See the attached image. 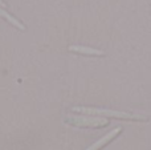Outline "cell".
Here are the masks:
<instances>
[{
	"label": "cell",
	"instance_id": "cell-1",
	"mask_svg": "<svg viewBox=\"0 0 151 150\" xmlns=\"http://www.w3.org/2000/svg\"><path fill=\"white\" fill-rule=\"evenodd\" d=\"M72 112L88 114V116L102 117V118H106V120L115 118V120H121V121H131V122H147L149 121V117L142 116V114L131 113V112H123V110L94 108V106H74V108H72Z\"/></svg>",
	"mask_w": 151,
	"mask_h": 150
},
{
	"label": "cell",
	"instance_id": "cell-2",
	"mask_svg": "<svg viewBox=\"0 0 151 150\" xmlns=\"http://www.w3.org/2000/svg\"><path fill=\"white\" fill-rule=\"evenodd\" d=\"M64 124L73 128H81V129H102L109 126L110 121L102 117L88 116V114H68L64 117Z\"/></svg>",
	"mask_w": 151,
	"mask_h": 150
},
{
	"label": "cell",
	"instance_id": "cell-3",
	"mask_svg": "<svg viewBox=\"0 0 151 150\" xmlns=\"http://www.w3.org/2000/svg\"><path fill=\"white\" fill-rule=\"evenodd\" d=\"M122 130H123L122 126L114 128L111 132H109L107 134H105L104 137H101L98 141H96L93 145H90L86 150H101L102 148H105L106 145H109L110 142H113V141H114L115 138H117L118 136L121 134V133H122Z\"/></svg>",
	"mask_w": 151,
	"mask_h": 150
},
{
	"label": "cell",
	"instance_id": "cell-4",
	"mask_svg": "<svg viewBox=\"0 0 151 150\" xmlns=\"http://www.w3.org/2000/svg\"><path fill=\"white\" fill-rule=\"evenodd\" d=\"M69 50L78 55H83V56H105V52L101 49H96L91 47H83V45H70Z\"/></svg>",
	"mask_w": 151,
	"mask_h": 150
},
{
	"label": "cell",
	"instance_id": "cell-5",
	"mask_svg": "<svg viewBox=\"0 0 151 150\" xmlns=\"http://www.w3.org/2000/svg\"><path fill=\"white\" fill-rule=\"evenodd\" d=\"M0 17L5 19V20L8 21V23H11L13 27H16L17 29H20V31H25L27 27L24 23H21L20 20H19L17 17H15V16L12 15V13H9L7 9H4V8L0 7Z\"/></svg>",
	"mask_w": 151,
	"mask_h": 150
},
{
	"label": "cell",
	"instance_id": "cell-6",
	"mask_svg": "<svg viewBox=\"0 0 151 150\" xmlns=\"http://www.w3.org/2000/svg\"><path fill=\"white\" fill-rule=\"evenodd\" d=\"M0 7H1V8H4V9H7V7H8V5H7V3H5L4 0H0Z\"/></svg>",
	"mask_w": 151,
	"mask_h": 150
}]
</instances>
